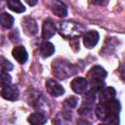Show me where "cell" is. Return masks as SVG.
I'll list each match as a JSON object with an SVG mask.
<instances>
[{
    "instance_id": "obj_5",
    "label": "cell",
    "mask_w": 125,
    "mask_h": 125,
    "mask_svg": "<svg viewBox=\"0 0 125 125\" xmlns=\"http://www.w3.org/2000/svg\"><path fill=\"white\" fill-rule=\"evenodd\" d=\"M21 25H22V29L24 31V33L28 36H34L37 34V31H38V26H37V23L36 21L30 18V17H26L22 20V22H21Z\"/></svg>"
},
{
    "instance_id": "obj_20",
    "label": "cell",
    "mask_w": 125,
    "mask_h": 125,
    "mask_svg": "<svg viewBox=\"0 0 125 125\" xmlns=\"http://www.w3.org/2000/svg\"><path fill=\"white\" fill-rule=\"evenodd\" d=\"M18 33H19V32H18L17 29H16V30H13V31L11 32V34H10V39H11L12 42H18V41L20 40V37H19V36L16 37V34H18Z\"/></svg>"
},
{
    "instance_id": "obj_14",
    "label": "cell",
    "mask_w": 125,
    "mask_h": 125,
    "mask_svg": "<svg viewBox=\"0 0 125 125\" xmlns=\"http://www.w3.org/2000/svg\"><path fill=\"white\" fill-rule=\"evenodd\" d=\"M55 53V46L48 41H45L40 46V54L43 58H48Z\"/></svg>"
},
{
    "instance_id": "obj_2",
    "label": "cell",
    "mask_w": 125,
    "mask_h": 125,
    "mask_svg": "<svg viewBox=\"0 0 125 125\" xmlns=\"http://www.w3.org/2000/svg\"><path fill=\"white\" fill-rule=\"evenodd\" d=\"M59 31L61 35L67 39H75L84 32V27L79 22L73 21H64L60 22Z\"/></svg>"
},
{
    "instance_id": "obj_7",
    "label": "cell",
    "mask_w": 125,
    "mask_h": 125,
    "mask_svg": "<svg viewBox=\"0 0 125 125\" xmlns=\"http://www.w3.org/2000/svg\"><path fill=\"white\" fill-rule=\"evenodd\" d=\"M46 89L48 93L54 97H61L62 95L64 94V89L63 87L58 83L56 80L50 79L46 82Z\"/></svg>"
},
{
    "instance_id": "obj_19",
    "label": "cell",
    "mask_w": 125,
    "mask_h": 125,
    "mask_svg": "<svg viewBox=\"0 0 125 125\" xmlns=\"http://www.w3.org/2000/svg\"><path fill=\"white\" fill-rule=\"evenodd\" d=\"M0 65H1V71H10L13 69V64L11 62H9L8 60H6L4 57H1L0 60Z\"/></svg>"
},
{
    "instance_id": "obj_10",
    "label": "cell",
    "mask_w": 125,
    "mask_h": 125,
    "mask_svg": "<svg viewBox=\"0 0 125 125\" xmlns=\"http://www.w3.org/2000/svg\"><path fill=\"white\" fill-rule=\"evenodd\" d=\"M115 89L113 87H104L99 91V99L101 103H106L115 98Z\"/></svg>"
},
{
    "instance_id": "obj_22",
    "label": "cell",
    "mask_w": 125,
    "mask_h": 125,
    "mask_svg": "<svg viewBox=\"0 0 125 125\" xmlns=\"http://www.w3.org/2000/svg\"><path fill=\"white\" fill-rule=\"evenodd\" d=\"M29 6H34V5H36L37 4V1L38 0H24Z\"/></svg>"
},
{
    "instance_id": "obj_17",
    "label": "cell",
    "mask_w": 125,
    "mask_h": 125,
    "mask_svg": "<svg viewBox=\"0 0 125 125\" xmlns=\"http://www.w3.org/2000/svg\"><path fill=\"white\" fill-rule=\"evenodd\" d=\"M77 104H78V99L76 97H74V96H71V97L67 98L66 100H64V102H63V107L66 110H71L72 108L76 107Z\"/></svg>"
},
{
    "instance_id": "obj_11",
    "label": "cell",
    "mask_w": 125,
    "mask_h": 125,
    "mask_svg": "<svg viewBox=\"0 0 125 125\" xmlns=\"http://www.w3.org/2000/svg\"><path fill=\"white\" fill-rule=\"evenodd\" d=\"M51 9H52V12L56 16H58L60 18H64V17L67 16V8H66V6L62 2H61L59 0H54L52 2Z\"/></svg>"
},
{
    "instance_id": "obj_18",
    "label": "cell",
    "mask_w": 125,
    "mask_h": 125,
    "mask_svg": "<svg viewBox=\"0 0 125 125\" xmlns=\"http://www.w3.org/2000/svg\"><path fill=\"white\" fill-rule=\"evenodd\" d=\"M12 82V77L8 74L7 71H1V75H0V83L2 87L8 86L10 85Z\"/></svg>"
},
{
    "instance_id": "obj_16",
    "label": "cell",
    "mask_w": 125,
    "mask_h": 125,
    "mask_svg": "<svg viewBox=\"0 0 125 125\" xmlns=\"http://www.w3.org/2000/svg\"><path fill=\"white\" fill-rule=\"evenodd\" d=\"M1 24L4 28H11L14 24V18L8 14V13H2L1 14Z\"/></svg>"
},
{
    "instance_id": "obj_13",
    "label": "cell",
    "mask_w": 125,
    "mask_h": 125,
    "mask_svg": "<svg viewBox=\"0 0 125 125\" xmlns=\"http://www.w3.org/2000/svg\"><path fill=\"white\" fill-rule=\"evenodd\" d=\"M27 121L32 125H41L47 122V117H45L42 112H34L29 115Z\"/></svg>"
},
{
    "instance_id": "obj_3",
    "label": "cell",
    "mask_w": 125,
    "mask_h": 125,
    "mask_svg": "<svg viewBox=\"0 0 125 125\" xmlns=\"http://www.w3.org/2000/svg\"><path fill=\"white\" fill-rule=\"evenodd\" d=\"M106 75H107V73L104 67H102L100 65L93 66L88 73V78L90 80L92 89L100 91L103 88L104 79L106 77Z\"/></svg>"
},
{
    "instance_id": "obj_9",
    "label": "cell",
    "mask_w": 125,
    "mask_h": 125,
    "mask_svg": "<svg viewBox=\"0 0 125 125\" xmlns=\"http://www.w3.org/2000/svg\"><path fill=\"white\" fill-rule=\"evenodd\" d=\"M56 33V25L51 19H47L44 21L42 25V37L47 40L53 37Z\"/></svg>"
},
{
    "instance_id": "obj_12",
    "label": "cell",
    "mask_w": 125,
    "mask_h": 125,
    "mask_svg": "<svg viewBox=\"0 0 125 125\" xmlns=\"http://www.w3.org/2000/svg\"><path fill=\"white\" fill-rule=\"evenodd\" d=\"M12 55H13L14 59L20 63H24L28 59L27 52L23 46H16L13 49Z\"/></svg>"
},
{
    "instance_id": "obj_15",
    "label": "cell",
    "mask_w": 125,
    "mask_h": 125,
    "mask_svg": "<svg viewBox=\"0 0 125 125\" xmlns=\"http://www.w3.org/2000/svg\"><path fill=\"white\" fill-rule=\"evenodd\" d=\"M7 5H8V8L10 10H12L13 12L18 13V14L23 13L25 11V7L21 2V0H8Z\"/></svg>"
},
{
    "instance_id": "obj_1",
    "label": "cell",
    "mask_w": 125,
    "mask_h": 125,
    "mask_svg": "<svg viewBox=\"0 0 125 125\" xmlns=\"http://www.w3.org/2000/svg\"><path fill=\"white\" fill-rule=\"evenodd\" d=\"M52 68H53L54 75L61 80L67 79L70 76H73L74 74H76L78 71L76 65L70 63L68 61L63 59L54 60L52 62Z\"/></svg>"
},
{
    "instance_id": "obj_21",
    "label": "cell",
    "mask_w": 125,
    "mask_h": 125,
    "mask_svg": "<svg viewBox=\"0 0 125 125\" xmlns=\"http://www.w3.org/2000/svg\"><path fill=\"white\" fill-rule=\"evenodd\" d=\"M108 2H109V0H92V3L94 5H98V6H105V5H107Z\"/></svg>"
},
{
    "instance_id": "obj_8",
    "label": "cell",
    "mask_w": 125,
    "mask_h": 125,
    "mask_svg": "<svg viewBox=\"0 0 125 125\" xmlns=\"http://www.w3.org/2000/svg\"><path fill=\"white\" fill-rule=\"evenodd\" d=\"M100 39V35L98 33V31L96 30H90L88 32H86L83 36V43L85 45L86 48L91 49L93 47H95L97 45V43L99 42Z\"/></svg>"
},
{
    "instance_id": "obj_4",
    "label": "cell",
    "mask_w": 125,
    "mask_h": 125,
    "mask_svg": "<svg viewBox=\"0 0 125 125\" xmlns=\"http://www.w3.org/2000/svg\"><path fill=\"white\" fill-rule=\"evenodd\" d=\"M70 86H71L72 91L75 94L82 95V94L86 93V91L88 89V86H89V82L84 77H76L71 81Z\"/></svg>"
},
{
    "instance_id": "obj_6",
    "label": "cell",
    "mask_w": 125,
    "mask_h": 125,
    "mask_svg": "<svg viewBox=\"0 0 125 125\" xmlns=\"http://www.w3.org/2000/svg\"><path fill=\"white\" fill-rule=\"evenodd\" d=\"M1 96L2 98L8 101H16L20 96V92L16 85H8L5 87H2Z\"/></svg>"
}]
</instances>
